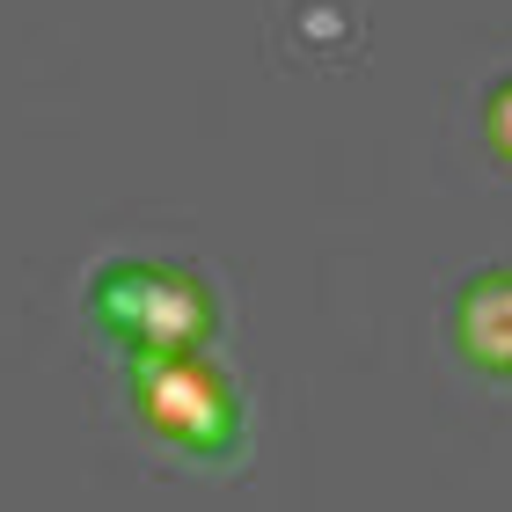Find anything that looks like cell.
I'll return each mask as SVG.
<instances>
[{"label": "cell", "instance_id": "cell-2", "mask_svg": "<svg viewBox=\"0 0 512 512\" xmlns=\"http://www.w3.org/2000/svg\"><path fill=\"white\" fill-rule=\"evenodd\" d=\"M139 395H147V410L169 432H183V439H227V432H235V410H205V395L220 403L213 366H183V359L176 366H147Z\"/></svg>", "mask_w": 512, "mask_h": 512}, {"label": "cell", "instance_id": "cell-1", "mask_svg": "<svg viewBox=\"0 0 512 512\" xmlns=\"http://www.w3.org/2000/svg\"><path fill=\"white\" fill-rule=\"evenodd\" d=\"M88 308L103 315V330H118L132 344H183L191 330H205V286L191 271H169V264H103L96 286H88Z\"/></svg>", "mask_w": 512, "mask_h": 512}]
</instances>
